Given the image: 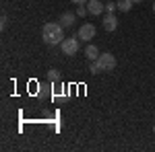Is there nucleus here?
<instances>
[{"label": "nucleus", "instance_id": "obj_1", "mask_svg": "<svg viewBox=\"0 0 155 152\" xmlns=\"http://www.w3.org/2000/svg\"><path fill=\"white\" fill-rule=\"evenodd\" d=\"M41 37H44V41L48 43V45H58L62 43V25L60 23H46L44 25V31H41Z\"/></svg>", "mask_w": 155, "mask_h": 152}, {"label": "nucleus", "instance_id": "obj_2", "mask_svg": "<svg viewBox=\"0 0 155 152\" xmlns=\"http://www.w3.org/2000/svg\"><path fill=\"white\" fill-rule=\"evenodd\" d=\"M79 37H64L62 39V43H60V47H62V54L64 56H77L79 54Z\"/></svg>", "mask_w": 155, "mask_h": 152}, {"label": "nucleus", "instance_id": "obj_3", "mask_svg": "<svg viewBox=\"0 0 155 152\" xmlns=\"http://www.w3.org/2000/svg\"><path fill=\"white\" fill-rule=\"evenodd\" d=\"M95 62L99 64L101 72H112L116 68V58H114L112 54H99V58H97Z\"/></svg>", "mask_w": 155, "mask_h": 152}, {"label": "nucleus", "instance_id": "obj_4", "mask_svg": "<svg viewBox=\"0 0 155 152\" xmlns=\"http://www.w3.org/2000/svg\"><path fill=\"white\" fill-rule=\"evenodd\" d=\"M79 39L81 41H91V39H95V25L91 23H85L79 27Z\"/></svg>", "mask_w": 155, "mask_h": 152}, {"label": "nucleus", "instance_id": "obj_5", "mask_svg": "<svg viewBox=\"0 0 155 152\" xmlns=\"http://www.w3.org/2000/svg\"><path fill=\"white\" fill-rule=\"evenodd\" d=\"M87 11H89V14L97 17V14H101V12L106 11V4L101 0H89L87 2Z\"/></svg>", "mask_w": 155, "mask_h": 152}, {"label": "nucleus", "instance_id": "obj_6", "mask_svg": "<svg viewBox=\"0 0 155 152\" xmlns=\"http://www.w3.org/2000/svg\"><path fill=\"white\" fill-rule=\"evenodd\" d=\"M116 27H118V19L114 17V12H107L104 17V29L106 31H116Z\"/></svg>", "mask_w": 155, "mask_h": 152}, {"label": "nucleus", "instance_id": "obj_7", "mask_svg": "<svg viewBox=\"0 0 155 152\" xmlns=\"http://www.w3.org/2000/svg\"><path fill=\"white\" fill-rule=\"evenodd\" d=\"M74 19H77V14H72V12H62L60 23H62V27H72V25H74Z\"/></svg>", "mask_w": 155, "mask_h": 152}, {"label": "nucleus", "instance_id": "obj_8", "mask_svg": "<svg viewBox=\"0 0 155 152\" xmlns=\"http://www.w3.org/2000/svg\"><path fill=\"white\" fill-rule=\"evenodd\" d=\"M85 56L91 60V62L97 60V58H99V49H97V45H91V43H89V45L85 47Z\"/></svg>", "mask_w": 155, "mask_h": 152}, {"label": "nucleus", "instance_id": "obj_9", "mask_svg": "<svg viewBox=\"0 0 155 152\" xmlns=\"http://www.w3.org/2000/svg\"><path fill=\"white\" fill-rule=\"evenodd\" d=\"M116 4H118V11H122V12H128V11L132 8V4H134V2H132V0H118Z\"/></svg>", "mask_w": 155, "mask_h": 152}, {"label": "nucleus", "instance_id": "obj_10", "mask_svg": "<svg viewBox=\"0 0 155 152\" xmlns=\"http://www.w3.org/2000/svg\"><path fill=\"white\" fill-rule=\"evenodd\" d=\"M116 11H118V4L112 2V0H107L106 2V12H116Z\"/></svg>", "mask_w": 155, "mask_h": 152}, {"label": "nucleus", "instance_id": "obj_11", "mask_svg": "<svg viewBox=\"0 0 155 152\" xmlns=\"http://www.w3.org/2000/svg\"><path fill=\"white\" fill-rule=\"evenodd\" d=\"M89 72H91V74H99V72H101V68H99V64H97L95 60L91 62V66H89Z\"/></svg>", "mask_w": 155, "mask_h": 152}, {"label": "nucleus", "instance_id": "obj_12", "mask_svg": "<svg viewBox=\"0 0 155 152\" xmlns=\"http://www.w3.org/2000/svg\"><path fill=\"white\" fill-rule=\"evenodd\" d=\"M48 78H50V80H52V82H56V80H58V78H60L58 70H50V72H48Z\"/></svg>", "mask_w": 155, "mask_h": 152}, {"label": "nucleus", "instance_id": "obj_13", "mask_svg": "<svg viewBox=\"0 0 155 152\" xmlns=\"http://www.w3.org/2000/svg\"><path fill=\"white\" fill-rule=\"evenodd\" d=\"M77 14H79V17H85V14H89V11L85 8L83 4H79V8H77Z\"/></svg>", "mask_w": 155, "mask_h": 152}, {"label": "nucleus", "instance_id": "obj_14", "mask_svg": "<svg viewBox=\"0 0 155 152\" xmlns=\"http://www.w3.org/2000/svg\"><path fill=\"white\" fill-rule=\"evenodd\" d=\"M6 25H8V17H6V14H2V17H0V27H2V29H6Z\"/></svg>", "mask_w": 155, "mask_h": 152}, {"label": "nucleus", "instance_id": "obj_15", "mask_svg": "<svg viewBox=\"0 0 155 152\" xmlns=\"http://www.w3.org/2000/svg\"><path fill=\"white\" fill-rule=\"evenodd\" d=\"M72 4H77V6H79V4H87V2H89V0H71Z\"/></svg>", "mask_w": 155, "mask_h": 152}, {"label": "nucleus", "instance_id": "obj_16", "mask_svg": "<svg viewBox=\"0 0 155 152\" xmlns=\"http://www.w3.org/2000/svg\"><path fill=\"white\" fill-rule=\"evenodd\" d=\"M132 2H134V4H139V2H143V0H132Z\"/></svg>", "mask_w": 155, "mask_h": 152}, {"label": "nucleus", "instance_id": "obj_17", "mask_svg": "<svg viewBox=\"0 0 155 152\" xmlns=\"http://www.w3.org/2000/svg\"><path fill=\"white\" fill-rule=\"evenodd\" d=\"M153 12H155V2H153Z\"/></svg>", "mask_w": 155, "mask_h": 152}, {"label": "nucleus", "instance_id": "obj_18", "mask_svg": "<svg viewBox=\"0 0 155 152\" xmlns=\"http://www.w3.org/2000/svg\"><path fill=\"white\" fill-rule=\"evenodd\" d=\"M153 134H155V126H153Z\"/></svg>", "mask_w": 155, "mask_h": 152}]
</instances>
